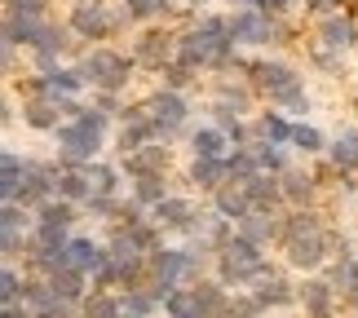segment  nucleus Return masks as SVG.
<instances>
[{
	"label": "nucleus",
	"instance_id": "nucleus-21",
	"mask_svg": "<svg viewBox=\"0 0 358 318\" xmlns=\"http://www.w3.org/2000/svg\"><path fill=\"white\" fill-rule=\"evenodd\" d=\"M186 146H190L195 159H226L230 150H235V146H230V133L222 129V124H199V129H190Z\"/></svg>",
	"mask_w": 358,
	"mask_h": 318
},
{
	"label": "nucleus",
	"instance_id": "nucleus-4",
	"mask_svg": "<svg viewBox=\"0 0 358 318\" xmlns=\"http://www.w3.org/2000/svg\"><path fill=\"white\" fill-rule=\"evenodd\" d=\"M76 66H80V75L89 80V89L93 93H129V80L137 75V62L129 58L124 49H115V45H98V49H85L76 58Z\"/></svg>",
	"mask_w": 358,
	"mask_h": 318
},
{
	"label": "nucleus",
	"instance_id": "nucleus-27",
	"mask_svg": "<svg viewBox=\"0 0 358 318\" xmlns=\"http://www.w3.org/2000/svg\"><path fill=\"white\" fill-rule=\"evenodd\" d=\"M190 296H195V305H199V314H203V318H222L235 292H230V287L217 279V274H208V279H199L195 287H190Z\"/></svg>",
	"mask_w": 358,
	"mask_h": 318
},
{
	"label": "nucleus",
	"instance_id": "nucleus-6",
	"mask_svg": "<svg viewBox=\"0 0 358 318\" xmlns=\"http://www.w3.org/2000/svg\"><path fill=\"white\" fill-rule=\"evenodd\" d=\"M230 36L239 49H283L292 40L287 18H274L266 9H235L230 13Z\"/></svg>",
	"mask_w": 358,
	"mask_h": 318
},
{
	"label": "nucleus",
	"instance_id": "nucleus-42",
	"mask_svg": "<svg viewBox=\"0 0 358 318\" xmlns=\"http://www.w3.org/2000/svg\"><path fill=\"white\" fill-rule=\"evenodd\" d=\"M164 318H203L195 296H190V287H182L177 296H169V305H164Z\"/></svg>",
	"mask_w": 358,
	"mask_h": 318
},
{
	"label": "nucleus",
	"instance_id": "nucleus-14",
	"mask_svg": "<svg viewBox=\"0 0 358 318\" xmlns=\"http://www.w3.org/2000/svg\"><path fill=\"white\" fill-rule=\"evenodd\" d=\"M279 186H283L287 208H319L323 203V182H319V173H314V164H292V168L279 177Z\"/></svg>",
	"mask_w": 358,
	"mask_h": 318
},
{
	"label": "nucleus",
	"instance_id": "nucleus-34",
	"mask_svg": "<svg viewBox=\"0 0 358 318\" xmlns=\"http://www.w3.org/2000/svg\"><path fill=\"white\" fill-rule=\"evenodd\" d=\"M252 155L261 164V173H270V177H283L296 164L292 155H287V146H266V142H252Z\"/></svg>",
	"mask_w": 358,
	"mask_h": 318
},
{
	"label": "nucleus",
	"instance_id": "nucleus-43",
	"mask_svg": "<svg viewBox=\"0 0 358 318\" xmlns=\"http://www.w3.org/2000/svg\"><path fill=\"white\" fill-rule=\"evenodd\" d=\"M306 58H310L314 71H323V75H341V71H345V58H341V53H327V49H306Z\"/></svg>",
	"mask_w": 358,
	"mask_h": 318
},
{
	"label": "nucleus",
	"instance_id": "nucleus-3",
	"mask_svg": "<svg viewBox=\"0 0 358 318\" xmlns=\"http://www.w3.org/2000/svg\"><path fill=\"white\" fill-rule=\"evenodd\" d=\"M274 270H279V266L270 261L266 247L248 243L239 230H235V239H230L222 252H217V261H213V274L230 287V292H243V287L252 292V287L266 279V274H274Z\"/></svg>",
	"mask_w": 358,
	"mask_h": 318
},
{
	"label": "nucleus",
	"instance_id": "nucleus-47",
	"mask_svg": "<svg viewBox=\"0 0 358 318\" xmlns=\"http://www.w3.org/2000/svg\"><path fill=\"white\" fill-rule=\"evenodd\" d=\"M306 318H341V314H306Z\"/></svg>",
	"mask_w": 358,
	"mask_h": 318
},
{
	"label": "nucleus",
	"instance_id": "nucleus-22",
	"mask_svg": "<svg viewBox=\"0 0 358 318\" xmlns=\"http://www.w3.org/2000/svg\"><path fill=\"white\" fill-rule=\"evenodd\" d=\"M230 182L226 177V159H195V155H186V186L190 190H199V195H217Z\"/></svg>",
	"mask_w": 358,
	"mask_h": 318
},
{
	"label": "nucleus",
	"instance_id": "nucleus-25",
	"mask_svg": "<svg viewBox=\"0 0 358 318\" xmlns=\"http://www.w3.org/2000/svg\"><path fill=\"white\" fill-rule=\"evenodd\" d=\"M243 190H248V199H252V212H287L279 177H270V173H257L252 182H243Z\"/></svg>",
	"mask_w": 358,
	"mask_h": 318
},
{
	"label": "nucleus",
	"instance_id": "nucleus-9",
	"mask_svg": "<svg viewBox=\"0 0 358 318\" xmlns=\"http://www.w3.org/2000/svg\"><path fill=\"white\" fill-rule=\"evenodd\" d=\"M203 217H208L203 199H199V195H186V190L169 195L155 212H150V221H155L164 234H177V239H190V234L203 226Z\"/></svg>",
	"mask_w": 358,
	"mask_h": 318
},
{
	"label": "nucleus",
	"instance_id": "nucleus-40",
	"mask_svg": "<svg viewBox=\"0 0 358 318\" xmlns=\"http://www.w3.org/2000/svg\"><path fill=\"white\" fill-rule=\"evenodd\" d=\"M195 80H199V75L190 71V66H182V62H169V66L159 71V85H164V89H177V93H186Z\"/></svg>",
	"mask_w": 358,
	"mask_h": 318
},
{
	"label": "nucleus",
	"instance_id": "nucleus-31",
	"mask_svg": "<svg viewBox=\"0 0 358 318\" xmlns=\"http://www.w3.org/2000/svg\"><path fill=\"white\" fill-rule=\"evenodd\" d=\"M89 177H93V195H106V199H124V168H120V159H98V164H89Z\"/></svg>",
	"mask_w": 358,
	"mask_h": 318
},
{
	"label": "nucleus",
	"instance_id": "nucleus-20",
	"mask_svg": "<svg viewBox=\"0 0 358 318\" xmlns=\"http://www.w3.org/2000/svg\"><path fill=\"white\" fill-rule=\"evenodd\" d=\"M248 243H257V247H279L283 243V212H252V217H243L239 226H235Z\"/></svg>",
	"mask_w": 358,
	"mask_h": 318
},
{
	"label": "nucleus",
	"instance_id": "nucleus-8",
	"mask_svg": "<svg viewBox=\"0 0 358 318\" xmlns=\"http://www.w3.org/2000/svg\"><path fill=\"white\" fill-rule=\"evenodd\" d=\"M142 102H146V110H150V120H155V129H159L164 142H173V137L190 133V115H195V110H190V98H186V93L155 85Z\"/></svg>",
	"mask_w": 358,
	"mask_h": 318
},
{
	"label": "nucleus",
	"instance_id": "nucleus-33",
	"mask_svg": "<svg viewBox=\"0 0 358 318\" xmlns=\"http://www.w3.org/2000/svg\"><path fill=\"white\" fill-rule=\"evenodd\" d=\"M58 199L85 208V203L93 199V177H89V168H58Z\"/></svg>",
	"mask_w": 358,
	"mask_h": 318
},
{
	"label": "nucleus",
	"instance_id": "nucleus-45",
	"mask_svg": "<svg viewBox=\"0 0 358 318\" xmlns=\"http://www.w3.org/2000/svg\"><path fill=\"white\" fill-rule=\"evenodd\" d=\"M213 0H182V13H208Z\"/></svg>",
	"mask_w": 358,
	"mask_h": 318
},
{
	"label": "nucleus",
	"instance_id": "nucleus-46",
	"mask_svg": "<svg viewBox=\"0 0 358 318\" xmlns=\"http://www.w3.org/2000/svg\"><path fill=\"white\" fill-rule=\"evenodd\" d=\"M0 318H31V310H27V305H5Z\"/></svg>",
	"mask_w": 358,
	"mask_h": 318
},
{
	"label": "nucleus",
	"instance_id": "nucleus-17",
	"mask_svg": "<svg viewBox=\"0 0 358 318\" xmlns=\"http://www.w3.org/2000/svg\"><path fill=\"white\" fill-rule=\"evenodd\" d=\"M31 164L36 159L27 155V150H18V146H5V150H0V199H5V203H18Z\"/></svg>",
	"mask_w": 358,
	"mask_h": 318
},
{
	"label": "nucleus",
	"instance_id": "nucleus-12",
	"mask_svg": "<svg viewBox=\"0 0 358 318\" xmlns=\"http://www.w3.org/2000/svg\"><path fill=\"white\" fill-rule=\"evenodd\" d=\"M155 142H164V137L155 129V120H150L146 102L142 98L129 102V106H124V115L115 120V150H120V159L133 155V150H142V146H155Z\"/></svg>",
	"mask_w": 358,
	"mask_h": 318
},
{
	"label": "nucleus",
	"instance_id": "nucleus-49",
	"mask_svg": "<svg viewBox=\"0 0 358 318\" xmlns=\"http://www.w3.org/2000/svg\"><path fill=\"white\" fill-rule=\"evenodd\" d=\"M124 318H137V314H124Z\"/></svg>",
	"mask_w": 358,
	"mask_h": 318
},
{
	"label": "nucleus",
	"instance_id": "nucleus-1",
	"mask_svg": "<svg viewBox=\"0 0 358 318\" xmlns=\"http://www.w3.org/2000/svg\"><path fill=\"white\" fill-rule=\"evenodd\" d=\"M248 85L261 93L266 106L283 110V115H292V120H310L314 98H310L306 75L287 58H279V53H257V58L248 62Z\"/></svg>",
	"mask_w": 358,
	"mask_h": 318
},
{
	"label": "nucleus",
	"instance_id": "nucleus-44",
	"mask_svg": "<svg viewBox=\"0 0 358 318\" xmlns=\"http://www.w3.org/2000/svg\"><path fill=\"white\" fill-rule=\"evenodd\" d=\"M301 9L314 13V18H323V13H336L341 9V0H301Z\"/></svg>",
	"mask_w": 358,
	"mask_h": 318
},
{
	"label": "nucleus",
	"instance_id": "nucleus-37",
	"mask_svg": "<svg viewBox=\"0 0 358 318\" xmlns=\"http://www.w3.org/2000/svg\"><path fill=\"white\" fill-rule=\"evenodd\" d=\"M80 217H85V208L66 199H49L45 208H36V221H53V226H80Z\"/></svg>",
	"mask_w": 358,
	"mask_h": 318
},
{
	"label": "nucleus",
	"instance_id": "nucleus-19",
	"mask_svg": "<svg viewBox=\"0 0 358 318\" xmlns=\"http://www.w3.org/2000/svg\"><path fill=\"white\" fill-rule=\"evenodd\" d=\"M292 129H296V120L283 115V110H274V106H261L257 120H252L257 142H266V146H287L292 150Z\"/></svg>",
	"mask_w": 358,
	"mask_h": 318
},
{
	"label": "nucleus",
	"instance_id": "nucleus-38",
	"mask_svg": "<svg viewBox=\"0 0 358 318\" xmlns=\"http://www.w3.org/2000/svg\"><path fill=\"white\" fill-rule=\"evenodd\" d=\"M27 301V274H18V266L0 270V305H22Z\"/></svg>",
	"mask_w": 358,
	"mask_h": 318
},
{
	"label": "nucleus",
	"instance_id": "nucleus-28",
	"mask_svg": "<svg viewBox=\"0 0 358 318\" xmlns=\"http://www.w3.org/2000/svg\"><path fill=\"white\" fill-rule=\"evenodd\" d=\"M58 124H66V120H62V110H58L53 98H27L22 102V129L53 137V133H58Z\"/></svg>",
	"mask_w": 358,
	"mask_h": 318
},
{
	"label": "nucleus",
	"instance_id": "nucleus-23",
	"mask_svg": "<svg viewBox=\"0 0 358 318\" xmlns=\"http://www.w3.org/2000/svg\"><path fill=\"white\" fill-rule=\"evenodd\" d=\"M66 256H71V266L76 270H85L89 279L98 274L106 261H111V252H106V239H93V234H71V243H66Z\"/></svg>",
	"mask_w": 358,
	"mask_h": 318
},
{
	"label": "nucleus",
	"instance_id": "nucleus-5",
	"mask_svg": "<svg viewBox=\"0 0 358 318\" xmlns=\"http://www.w3.org/2000/svg\"><path fill=\"white\" fill-rule=\"evenodd\" d=\"M257 102H261V93L248 85V75H213V85H208V115L213 124H235V120H248V115H257Z\"/></svg>",
	"mask_w": 358,
	"mask_h": 318
},
{
	"label": "nucleus",
	"instance_id": "nucleus-26",
	"mask_svg": "<svg viewBox=\"0 0 358 318\" xmlns=\"http://www.w3.org/2000/svg\"><path fill=\"white\" fill-rule=\"evenodd\" d=\"M120 5H124L133 27H159L182 9V0H120Z\"/></svg>",
	"mask_w": 358,
	"mask_h": 318
},
{
	"label": "nucleus",
	"instance_id": "nucleus-48",
	"mask_svg": "<svg viewBox=\"0 0 358 318\" xmlns=\"http://www.w3.org/2000/svg\"><path fill=\"white\" fill-rule=\"evenodd\" d=\"M350 110H354V124H358V93H354V106Z\"/></svg>",
	"mask_w": 358,
	"mask_h": 318
},
{
	"label": "nucleus",
	"instance_id": "nucleus-24",
	"mask_svg": "<svg viewBox=\"0 0 358 318\" xmlns=\"http://www.w3.org/2000/svg\"><path fill=\"white\" fill-rule=\"evenodd\" d=\"M341 177H350L358 173V124H345L341 133H332V146H327V155H323Z\"/></svg>",
	"mask_w": 358,
	"mask_h": 318
},
{
	"label": "nucleus",
	"instance_id": "nucleus-13",
	"mask_svg": "<svg viewBox=\"0 0 358 318\" xmlns=\"http://www.w3.org/2000/svg\"><path fill=\"white\" fill-rule=\"evenodd\" d=\"M36 234V212L22 208V203H5L0 208V252H5V266H13V256H27Z\"/></svg>",
	"mask_w": 358,
	"mask_h": 318
},
{
	"label": "nucleus",
	"instance_id": "nucleus-18",
	"mask_svg": "<svg viewBox=\"0 0 358 318\" xmlns=\"http://www.w3.org/2000/svg\"><path fill=\"white\" fill-rule=\"evenodd\" d=\"M296 305H301V314H336L341 296L323 274H310V279H301V287H296Z\"/></svg>",
	"mask_w": 358,
	"mask_h": 318
},
{
	"label": "nucleus",
	"instance_id": "nucleus-39",
	"mask_svg": "<svg viewBox=\"0 0 358 318\" xmlns=\"http://www.w3.org/2000/svg\"><path fill=\"white\" fill-rule=\"evenodd\" d=\"M120 301H124V314H137V318H150L155 310H164L146 287H129V292H120Z\"/></svg>",
	"mask_w": 358,
	"mask_h": 318
},
{
	"label": "nucleus",
	"instance_id": "nucleus-15",
	"mask_svg": "<svg viewBox=\"0 0 358 318\" xmlns=\"http://www.w3.org/2000/svg\"><path fill=\"white\" fill-rule=\"evenodd\" d=\"M120 168H124L129 182H142V177H169L173 173V150H169V142L142 146V150H133V155H124Z\"/></svg>",
	"mask_w": 358,
	"mask_h": 318
},
{
	"label": "nucleus",
	"instance_id": "nucleus-11",
	"mask_svg": "<svg viewBox=\"0 0 358 318\" xmlns=\"http://www.w3.org/2000/svg\"><path fill=\"white\" fill-rule=\"evenodd\" d=\"M310 49H327V53H341V58L358 53V13L336 9V13H323V18H314Z\"/></svg>",
	"mask_w": 358,
	"mask_h": 318
},
{
	"label": "nucleus",
	"instance_id": "nucleus-41",
	"mask_svg": "<svg viewBox=\"0 0 358 318\" xmlns=\"http://www.w3.org/2000/svg\"><path fill=\"white\" fill-rule=\"evenodd\" d=\"M222 318H266V310L257 305V296H252V292H235Z\"/></svg>",
	"mask_w": 358,
	"mask_h": 318
},
{
	"label": "nucleus",
	"instance_id": "nucleus-2",
	"mask_svg": "<svg viewBox=\"0 0 358 318\" xmlns=\"http://www.w3.org/2000/svg\"><path fill=\"white\" fill-rule=\"evenodd\" d=\"M62 22L71 27V36L80 40L85 49H98V45H111L115 36L124 31H137V27L129 22V13H124V5H106V0H71L62 13Z\"/></svg>",
	"mask_w": 358,
	"mask_h": 318
},
{
	"label": "nucleus",
	"instance_id": "nucleus-32",
	"mask_svg": "<svg viewBox=\"0 0 358 318\" xmlns=\"http://www.w3.org/2000/svg\"><path fill=\"white\" fill-rule=\"evenodd\" d=\"M327 146H332V137H327L314 120H296V129H292V150L296 155H306V159H323L327 155Z\"/></svg>",
	"mask_w": 358,
	"mask_h": 318
},
{
	"label": "nucleus",
	"instance_id": "nucleus-29",
	"mask_svg": "<svg viewBox=\"0 0 358 318\" xmlns=\"http://www.w3.org/2000/svg\"><path fill=\"white\" fill-rule=\"evenodd\" d=\"M169 195H177V190H173V177H142V182H129V199H133L146 217L155 212Z\"/></svg>",
	"mask_w": 358,
	"mask_h": 318
},
{
	"label": "nucleus",
	"instance_id": "nucleus-36",
	"mask_svg": "<svg viewBox=\"0 0 358 318\" xmlns=\"http://www.w3.org/2000/svg\"><path fill=\"white\" fill-rule=\"evenodd\" d=\"M80 318H124L120 292H93L85 305H80Z\"/></svg>",
	"mask_w": 358,
	"mask_h": 318
},
{
	"label": "nucleus",
	"instance_id": "nucleus-30",
	"mask_svg": "<svg viewBox=\"0 0 358 318\" xmlns=\"http://www.w3.org/2000/svg\"><path fill=\"white\" fill-rule=\"evenodd\" d=\"M213 212H222L230 226H239L243 217H252V199H248V190H243L239 182H226V186L213 195Z\"/></svg>",
	"mask_w": 358,
	"mask_h": 318
},
{
	"label": "nucleus",
	"instance_id": "nucleus-35",
	"mask_svg": "<svg viewBox=\"0 0 358 318\" xmlns=\"http://www.w3.org/2000/svg\"><path fill=\"white\" fill-rule=\"evenodd\" d=\"M261 173V164H257V155H252V146H239V150H230L226 155V177L230 182H252V177Z\"/></svg>",
	"mask_w": 358,
	"mask_h": 318
},
{
	"label": "nucleus",
	"instance_id": "nucleus-10",
	"mask_svg": "<svg viewBox=\"0 0 358 318\" xmlns=\"http://www.w3.org/2000/svg\"><path fill=\"white\" fill-rule=\"evenodd\" d=\"M332 230H336V226H332ZM332 230H323V234H310V239H292V243H283L279 252H283V261H287V270H292V274H301V279H310V274H323V270L336 261Z\"/></svg>",
	"mask_w": 358,
	"mask_h": 318
},
{
	"label": "nucleus",
	"instance_id": "nucleus-16",
	"mask_svg": "<svg viewBox=\"0 0 358 318\" xmlns=\"http://www.w3.org/2000/svg\"><path fill=\"white\" fill-rule=\"evenodd\" d=\"M296 287H301V279H292V270H274L252 287V296H257V305L266 314L270 310H292L296 305Z\"/></svg>",
	"mask_w": 358,
	"mask_h": 318
},
{
	"label": "nucleus",
	"instance_id": "nucleus-7",
	"mask_svg": "<svg viewBox=\"0 0 358 318\" xmlns=\"http://www.w3.org/2000/svg\"><path fill=\"white\" fill-rule=\"evenodd\" d=\"M129 58L137 62V71H150L159 80L164 66L177 62V27H137L129 36Z\"/></svg>",
	"mask_w": 358,
	"mask_h": 318
}]
</instances>
